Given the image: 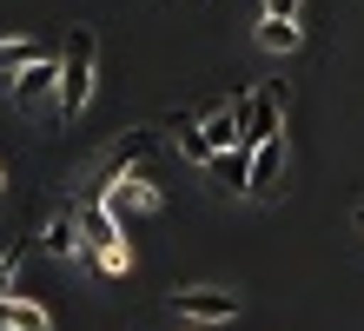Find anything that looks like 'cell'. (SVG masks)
Returning <instances> with one entry per match:
<instances>
[{
	"label": "cell",
	"instance_id": "e0dca14e",
	"mask_svg": "<svg viewBox=\"0 0 364 331\" xmlns=\"http://www.w3.org/2000/svg\"><path fill=\"white\" fill-rule=\"evenodd\" d=\"M358 232H364V206H358Z\"/></svg>",
	"mask_w": 364,
	"mask_h": 331
},
{
	"label": "cell",
	"instance_id": "7a4b0ae2",
	"mask_svg": "<svg viewBox=\"0 0 364 331\" xmlns=\"http://www.w3.org/2000/svg\"><path fill=\"white\" fill-rule=\"evenodd\" d=\"M173 312L186 325H232L239 318V298L232 292H173Z\"/></svg>",
	"mask_w": 364,
	"mask_h": 331
},
{
	"label": "cell",
	"instance_id": "2e32d148",
	"mask_svg": "<svg viewBox=\"0 0 364 331\" xmlns=\"http://www.w3.org/2000/svg\"><path fill=\"white\" fill-rule=\"evenodd\" d=\"M265 14H291L298 20V0H265Z\"/></svg>",
	"mask_w": 364,
	"mask_h": 331
},
{
	"label": "cell",
	"instance_id": "6da1fadb",
	"mask_svg": "<svg viewBox=\"0 0 364 331\" xmlns=\"http://www.w3.org/2000/svg\"><path fill=\"white\" fill-rule=\"evenodd\" d=\"M93 60H100V47H93V33L87 27H73V40H67V60H60V120H73L80 106L93 100Z\"/></svg>",
	"mask_w": 364,
	"mask_h": 331
},
{
	"label": "cell",
	"instance_id": "52a82bcc",
	"mask_svg": "<svg viewBox=\"0 0 364 331\" xmlns=\"http://www.w3.org/2000/svg\"><path fill=\"white\" fill-rule=\"evenodd\" d=\"M14 93H20V106H33V100H47V93H60V66H53V60H33V66H20V80H14Z\"/></svg>",
	"mask_w": 364,
	"mask_h": 331
},
{
	"label": "cell",
	"instance_id": "9a60e30c",
	"mask_svg": "<svg viewBox=\"0 0 364 331\" xmlns=\"http://www.w3.org/2000/svg\"><path fill=\"white\" fill-rule=\"evenodd\" d=\"M100 265H106V272H126V265H133V252H126V246H106Z\"/></svg>",
	"mask_w": 364,
	"mask_h": 331
},
{
	"label": "cell",
	"instance_id": "277c9868",
	"mask_svg": "<svg viewBox=\"0 0 364 331\" xmlns=\"http://www.w3.org/2000/svg\"><path fill=\"white\" fill-rule=\"evenodd\" d=\"M80 246H87V232H80V212L60 206V212L47 219V232H40V252H47V258H73Z\"/></svg>",
	"mask_w": 364,
	"mask_h": 331
},
{
	"label": "cell",
	"instance_id": "8fae6325",
	"mask_svg": "<svg viewBox=\"0 0 364 331\" xmlns=\"http://www.w3.org/2000/svg\"><path fill=\"white\" fill-rule=\"evenodd\" d=\"M173 132H179V152H186V159H199V166H212V159H219V146L205 140V126H192V120H173Z\"/></svg>",
	"mask_w": 364,
	"mask_h": 331
},
{
	"label": "cell",
	"instance_id": "5bb4252c",
	"mask_svg": "<svg viewBox=\"0 0 364 331\" xmlns=\"http://www.w3.org/2000/svg\"><path fill=\"white\" fill-rule=\"evenodd\" d=\"M20 252H27V246H7V252H0V305L14 298V272H20Z\"/></svg>",
	"mask_w": 364,
	"mask_h": 331
},
{
	"label": "cell",
	"instance_id": "5b68a950",
	"mask_svg": "<svg viewBox=\"0 0 364 331\" xmlns=\"http://www.w3.org/2000/svg\"><path fill=\"white\" fill-rule=\"evenodd\" d=\"M278 172H285V140H259V146H252V186L245 192L272 199L278 192Z\"/></svg>",
	"mask_w": 364,
	"mask_h": 331
},
{
	"label": "cell",
	"instance_id": "3957f363",
	"mask_svg": "<svg viewBox=\"0 0 364 331\" xmlns=\"http://www.w3.org/2000/svg\"><path fill=\"white\" fill-rule=\"evenodd\" d=\"M73 212H80V232H87V246H93V252L119 246V219H113V206H106V192H87Z\"/></svg>",
	"mask_w": 364,
	"mask_h": 331
},
{
	"label": "cell",
	"instance_id": "7c38bea8",
	"mask_svg": "<svg viewBox=\"0 0 364 331\" xmlns=\"http://www.w3.org/2000/svg\"><path fill=\"white\" fill-rule=\"evenodd\" d=\"M146 152H153V132H133V140H119V146H113V159H106V172H126V166H139Z\"/></svg>",
	"mask_w": 364,
	"mask_h": 331
},
{
	"label": "cell",
	"instance_id": "ba28073f",
	"mask_svg": "<svg viewBox=\"0 0 364 331\" xmlns=\"http://www.w3.org/2000/svg\"><path fill=\"white\" fill-rule=\"evenodd\" d=\"M106 206H113V219L126 226V219H133V212H153L159 199H153V186H146V179H119L113 192H106Z\"/></svg>",
	"mask_w": 364,
	"mask_h": 331
},
{
	"label": "cell",
	"instance_id": "4fadbf2b",
	"mask_svg": "<svg viewBox=\"0 0 364 331\" xmlns=\"http://www.w3.org/2000/svg\"><path fill=\"white\" fill-rule=\"evenodd\" d=\"M33 60H40L33 40H0V73H20V66H33Z\"/></svg>",
	"mask_w": 364,
	"mask_h": 331
},
{
	"label": "cell",
	"instance_id": "30bf717a",
	"mask_svg": "<svg viewBox=\"0 0 364 331\" xmlns=\"http://www.w3.org/2000/svg\"><path fill=\"white\" fill-rule=\"evenodd\" d=\"M298 40H305V33H298L291 14H265V20H259V47H265V53H291Z\"/></svg>",
	"mask_w": 364,
	"mask_h": 331
},
{
	"label": "cell",
	"instance_id": "9c48e42d",
	"mask_svg": "<svg viewBox=\"0 0 364 331\" xmlns=\"http://www.w3.org/2000/svg\"><path fill=\"white\" fill-rule=\"evenodd\" d=\"M0 331H53V318H47V305H33V298H7L0 305Z\"/></svg>",
	"mask_w": 364,
	"mask_h": 331
},
{
	"label": "cell",
	"instance_id": "8992f818",
	"mask_svg": "<svg viewBox=\"0 0 364 331\" xmlns=\"http://www.w3.org/2000/svg\"><path fill=\"white\" fill-rule=\"evenodd\" d=\"M278 126H285V106H278V93H252V113H245V146L278 140Z\"/></svg>",
	"mask_w": 364,
	"mask_h": 331
},
{
	"label": "cell",
	"instance_id": "ac0fdd59",
	"mask_svg": "<svg viewBox=\"0 0 364 331\" xmlns=\"http://www.w3.org/2000/svg\"><path fill=\"white\" fill-rule=\"evenodd\" d=\"M192 331H199V325H192Z\"/></svg>",
	"mask_w": 364,
	"mask_h": 331
}]
</instances>
